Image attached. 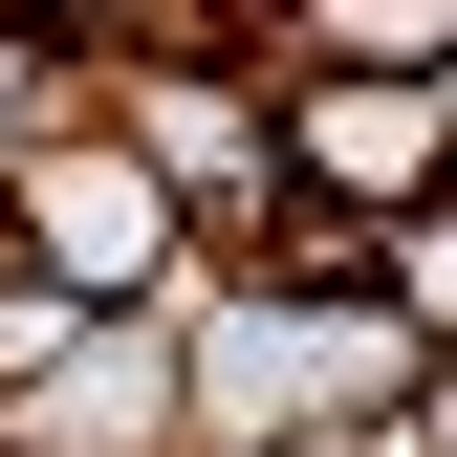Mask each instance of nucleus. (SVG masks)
Instances as JSON below:
<instances>
[{
  "label": "nucleus",
  "instance_id": "obj_1",
  "mask_svg": "<svg viewBox=\"0 0 457 457\" xmlns=\"http://www.w3.org/2000/svg\"><path fill=\"white\" fill-rule=\"evenodd\" d=\"M175 392H196V457H327L414 392V327L327 305V283H218L175 305Z\"/></svg>",
  "mask_w": 457,
  "mask_h": 457
},
{
  "label": "nucleus",
  "instance_id": "obj_2",
  "mask_svg": "<svg viewBox=\"0 0 457 457\" xmlns=\"http://www.w3.org/2000/svg\"><path fill=\"white\" fill-rule=\"evenodd\" d=\"M0 262H22L44 305H87V327H153V305H175V262H196V218L153 196V153L87 109V131H44L22 175H0Z\"/></svg>",
  "mask_w": 457,
  "mask_h": 457
},
{
  "label": "nucleus",
  "instance_id": "obj_3",
  "mask_svg": "<svg viewBox=\"0 0 457 457\" xmlns=\"http://www.w3.org/2000/svg\"><path fill=\"white\" fill-rule=\"evenodd\" d=\"M262 109H283L305 218H349V240L436 218V175H457V87H262Z\"/></svg>",
  "mask_w": 457,
  "mask_h": 457
},
{
  "label": "nucleus",
  "instance_id": "obj_4",
  "mask_svg": "<svg viewBox=\"0 0 457 457\" xmlns=\"http://www.w3.org/2000/svg\"><path fill=\"white\" fill-rule=\"evenodd\" d=\"M0 457H196V392H175V305L153 327H87L66 370L0 414Z\"/></svg>",
  "mask_w": 457,
  "mask_h": 457
},
{
  "label": "nucleus",
  "instance_id": "obj_5",
  "mask_svg": "<svg viewBox=\"0 0 457 457\" xmlns=\"http://www.w3.org/2000/svg\"><path fill=\"white\" fill-rule=\"evenodd\" d=\"M370 305L414 327V349H457V196H436V218H392V262H370Z\"/></svg>",
  "mask_w": 457,
  "mask_h": 457
},
{
  "label": "nucleus",
  "instance_id": "obj_6",
  "mask_svg": "<svg viewBox=\"0 0 457 457\" xmlns=\"http://www.w3.org/2000/svg\"><path fill=\"white\" fill-rule=\"evenodd\" d=\"M392 457H457V349H414V392H392Z\"/></svg>",
  "mask_w": 457,
  "mask_h": 457
}]
</instances>
